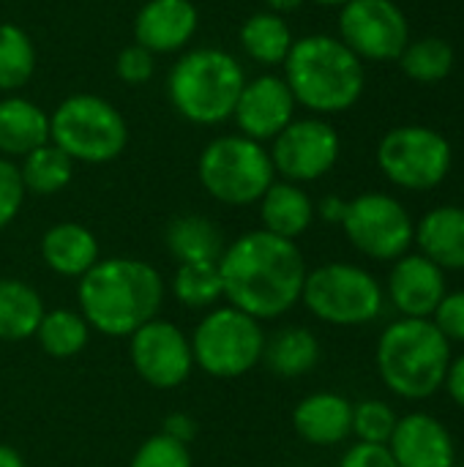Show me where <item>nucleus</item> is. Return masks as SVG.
<instances>
[{
    "mask_svg": "<svg viewBox=\"0 0 464 467\" xmlns=\"http://www.w3.org/2000/svg\"><path fill=\"white\" fill-rule=\"evenodd\" d=\"M219 274L230 306L254 320H273L301 301L309 271L295 241L254 230L224 249Z\"/></svg>",
    "mask_w": 464,
    "mask_h": 467,
    "instance_id": "nucleus-1",
    "label": "nucleus"
},
{
    "mask_svg": "<svg viewBox=\"0 0 464 467\" xmlns=\"http://www.w3.org/2000/svg\"><path fill=\"white\" fill-rule=\"evenodd\" d=\"M79 309L88 326L107 337H131L156 320L164 301L159 271L142 260L112 257L79 276Z\"/></svg>",
    "mask_w": 464,
    "mask_h": 467,
    "instance_id": "nucleus-2",
    "label": "nucleus"
},
{
    "mask_svg": "<svg viewBox=\"0 0 464 467\" xmlns=\"http://www.w3.org/2000/svg\"><path fill=\"white\" fill-rule=\"evenodd\" d=\"M284 82L290 85L295 104L317 112L336 115L364 93L366 74L361 57L334 36H304L293 44L284 60Z\"/></svg>",
    "mask_w": 464,
    "mask_h": 467,
    "instance_id": "nucleus-3",
    "label": "nucleus"
},
{
    "mask_svg": "<svg viewBox=\"0 0 464 467\" xmlns=\"http://www.w3.org/2000/svg\"><path fill=\"white\" fill-rule=\"evenodd\" d=\"M375 364L391 394L421 402L443 389L451 367V342L432 320L399 317L380 334Z\"/></svg>",
    "mask_w": 464,
    "mask_h": 467,
    "instance_id": "nucleus-4",
    "label": "nucleus"
},
{
    "mask_svg": "<svg viewBox=\"0 0 464 467\" xmlns=\"http://www.w3.org/2000/svg\"><path fill=\"white\" fill-rule=\"evenodd\" d=\"M243 85V68L230 52L200 47L172 66L167 93L180 118L200 126H216L232 118Z\"/></svg>",
    "mask_w": 464,
    "mask_h": 467,
    "instance_id": "nucleus-5",
    "label": "nucleus"
},
{
    "mask_svg": "<svg viewBox=\"0 0 464 467\" xmlns=\"http://www.w3.org/2000/svg\"><path fill=\"white\" fill-rule=\"evenodd\" d=\"M49 140L71 161L104 164L123 153L129 129L107 99L77 93L60 101L49 115Z\"/></svg>",
    "mask_w": 464,
    "mask_h": 467,
    "instance_id": "nucleus-6",
    "label": "nucleus"
},
{
    "mask_svg": "<svg viewBox=\"0 0 464 467\" xmlns=\"http://www.w3.org/2000/svg\"><path fill=\"white\" fill-rule=\"evenodd\" d=\"M200 183L205 192L224 205H252L273 183V161L263 142L243 134L216 137L200 153Z\"/></svg>",
    "mask_w": 464,
    "mask_h": 467,
    "instance_id": "nucleus-7",
    "label": "nucleus"
},
{
    "mask_svg": "<svg viewBox=\"0 0 464 467\" xmlns=\"http://www.w3.org/2000/svg\"><path fill=\"white\" fill-rule=\"evenodd\" d=\"M380 282L353 263H325L306 274L301 301L331 326H366L383 312Z\"/></svg>",
    "mask_w": 464,
    "mask_h": 467,
    "instance_id": "nucleus-8",
    "label": "nucleus"
},
{
    "mask_svg": "<svg viewBox=\"0 0 464 467\" xmlns=\"http://www.w3.org/2000/svg\"><path fill=\"white\" fill-rule=\"evenodd\" d=\"M189 342L194 364L222 380L241 378L254 369L263 361L265 350L260 320L235 306H222L205 315Z\"/></svg>",
    "mask_w": 464,
    "mask_h": 467,
    "instance_id": "nucleus-9",
    "label": "nucleus"
},
{
    "mask_svg": "<svg viewBox=\"0 0 464 467\" xmlns=\"http://www.w3.org/2000/svg\"><path fill=\"white\" fill-rule=\"evenodd\" d=\"M377 167L407 192H429L451 172V142L429 126H397L377 145Z\"/></svg>",
    "mask_w": 464,
    "mask_h": 467,
    "instance_id": "nucleus-10",
    "label": "nucleus"
},
{
    "mask_svg": "<svg viewBox=\"0 0 464 467\" xmlns=\"http://www.w3.org/2000/svg\"><path fill=\"white\" fill-rule=\"evenodd\" d=\"M342 230L361 254L383 263L407 254L416 238V224L407 208L383 192H366L356 200H347Z\"/></svg>",
    "mask_w": 464,
    "mask_h": 467,
    "instance_id": "nucleus-11",
    "label": "nucleus"
},
{
    "mask_svg": "<svg viewBox=\"0 0 464 467\" xmlns=\"http://www.w3.org/2000/svg\"><path fill=\"white\" fill-rule=\"evenodd\" d=\"M342 44L366 60H399L410 44V25L394 0H350L339 16Z\"/></svg>",
    "mask_w": 464,
    "mask_h": 467,
    "instance_id": "nucleus-12",
    "label": "nucleus"
},
{
    "mask_svg": "<svg viewBox=\"0 0 464 467\" xmlns=\"http://www.w3.org/2000/svg\"><path fill=\"white\" fill-rule=\"evenodd\" d=\"M268 153L273 170L282 172L290 183H306L334 170L342 153V140L336 129L323 118H304L282 129L273 137V148Z\"/></svg>",
    "mask_w": 464,
    "mask_h": 467,
    "instance_id": "nucleus-13",
    "label": "nucleus"
},
{
    "mask_svg": "<svg viewBox=\"0 0 464 467\" xmlns=\"http://www.w3.org/2000/svg\"><path fill=\"white\" fill-rule=\"evenodd\" d=\"M131 364L145 383L175 389L191 375V342L175 323L150 320L131 334Z\"/></svg>",
    "mask_w": 464,
    "mask_h": 467,
    "instance_id": "nucleus-14",
    "label": "nucleus"
},
{
    "mask_svg": "<svg viewBox=\"0 0 464 467\" xmlns=\"http://www.w3.org/2000/svg\"><path fill=\"white\" fill-rule=\"evenodd\" d=\"M295 96L284 77L263 74L243 85L235 104V123L243 137L254 142L273 140L282 129H287L295 118Z\"/></svg>",
    "mask_w": 464,
    "mask_h": 467,
    "instance_id": "nucleus-15",
    "label": "nucleus"
},
{
    "mask_svg": "<svg viewBox=\"0 0 464 467\" xmlns=\"http://www.w3.org/2000/svg\"><path fill=\"white\" fill-rule=\"evenodd\" d=\"M446 293H449L446 271L438 268L432 260H427L421 252L416 254L407 252L399 260H394L388 276V298L402 317L432 320Z\"/></svg>",
    "mask_w": 464,
    "mask_h": 467,
    "instance_id": "nucleus-16",
    "label": "nucleus"
},
{
    "mask_svg": "<svg viewBox=\"0 0 464 467\" xmlns=\"http://www.w3.org/2000/svg\"><path fill=\"white\" fill-rule=\"evenodd\" d=\"M397 467H457V446L449 427L429 413H407L388 441Z\"/></svg>",
    "mask_w": 464,
    "mask_h": 467,
    "instance_id": "nucleus-17",
    "label": "nucleus"
},
{
    "mask_svg": "<svg viewBox=\"0 0 464 467\" xmlns=\"http://www.w3.org/2000/svg\"><path fill=\"white\" fill-rule=\"evenodd\" d=\"M200 25L197 5L191 0H148L134 19V38L153 55L183 49Z\"/></svg>",
    "mask_w": 464,
    "mask_h": 467,
    "instance_id": "nucleus-18",
    "label": "nucleus"
},
{
    "mask_svg": "<svg viewBox=\"0 0 464 467\" xmlns=\"http://www.w3.org/2000/svg\"><path fill=\"white\" fill-rule=\"evenodd\" d=\"M295 432L312 446H336L353 435V405L334 391H317L293 410Z\"/></svg>",
    "mask_w": 464,
    "mask_h": 467,
    "instance_id": "nucleus-19",
    "label": "nucleus"
},
{
    "mask_svg": "<svg viewBox=\"0 0 464 467\" xmlns=\"http://www.w3.org/2000/svg\"><path fill=\"white\" fill-rule=\"evenodd\" d=\"M418 252L443 271H464V208L438 205L416 224Z\"/></svg>",
    "mask_w": 464,
    "mask_h": 467,
    "instance_id": "nucleus-20",
    "label": "nucleus"
},
{
    "mask_svg": "<svg viewBox=\"0 0 464 467\" xmlns=\"http://www.w3.org/2000/svg\"><path fill=\"white\" fill-rule=\"evenodd\" d=\"M41 257L60 276H85L98 263V241L88 227L63 222L44 233Z\"/></svg>",
    "mask_w": 464,
    "mask_h": 467,
    "instance_id": "nucleus-21",
    "label": "nucleus"
},
{
    "mask_svg": "<svg viewBox=\"0 0 464 467\" xmlns=\"http://www.w3.org/2000/svg\"><path fill=\"white\" fill-rule=\"evenodd\" d=\"M49 142V115L30 99H0V153L27 156Z\"/></svg>",
    "mask_w": 464,
    "mask_h": 467,
    "instance_id": "nucleus-22",
    "label": "nucleus"
},
{
    "mask_svg": "<svg viewBox=\"0 0 464 467\" xmlns=\"http://www.w3.org/2000/svg\"><path fill=\"white\" fill-rule=\"evenodd\" d=\"M260 216H263V230L295 241L304 235L312 222H314V202L312 197L298 186V183H271V189L260 200Z\"/></svg>",
    "mask_w": 464,
    "mask_h": 467,
    "instance_id": "nucleus-23",
    "label": "nucleus"
},
{
    "mask_svg": "<svg viewBox=\"0 0 464 467\" xmlns=\"http://www.w3.org/2000/svg\"><path fill=\"white\" fill-rule=\"evenodd\" d=\"M164 241H167L170 254L180 265H186V263H219L224 249H227L222 230L211 219L197 216V213H186V216L172 219Z\"/></svg>",
    "mask_w": 464,
    "mask_h": 467,
    "instance_id": "nucleus-24",
    "label": "nucleus"
},
{
    "mask_svg": "<svg viewBox=\"0 0 464 467\" xmlns=\"http://www.w3.org/2000/svg\"><path fill=\"white\" fill-rule=\"evenodd\" d=\"M263 361L279 378H301L312 372L320 361V342L309 328L290 326L265 339Z\"/></svg>",
    "mask_w": 464,
    "mask_h": 467,
    "instance_id": "nucleus-25",
    "label": "nucleus"
},
{
    "mask_svg": "<svg viewBox=\"0 0 464 467\" xmlns=\"http://www.w3.org/2000/svg\"><path fill=\"white\" fill-rule=\"evenodd\" d=\"M293 44L295 38H293L287 19L273 11H257L241 27V47L260 66L284 63Z\"/></svg>",
    "mask_w": 464,
    "mask_h": 467,
    "instance_id": "nucleus-26",
    "label": "nucleus"
},
{
    "mask_svg": "<svg viewBox=\"0 0 464 467\" xmlns=\"http://www.w3.org/2000/svg\"><path fill=\"white\" fill-rule=\"evenodd\" d=\"M41 317H44V301L30 285L19 279H0V339L3 342H22L27 337H36Z\"/></svg>",
    "mask_w": 464,
    "mask_h": 467,
    "instance_id": "nucleus-27",
    "label": "nucleus"
},
{
    "mask_svg": "<svg viewBox=\"0 0 464 467\" xmlns=\"http://www.w3.org/2000/svg\"><path fill=\"white\" fill-rule=\"evenodd\" d=\"M19 175H22L25 192L57 194L60 189L68 186V181L74 175V161L57 145L46 142V145L30 150L27 156H22Z\"/></svg>",
    "mask_w": 464,
    "mask_h": 467,
    "instance_id": "nucleus-28",
    "label": "nucleus"
},
{
    "mask_svg": "<svg viewBox=\"0 0 464 467\" xmlns=\"http://www.w3.org/2000/svg\"><path fill=\"white\" fill-rule=\"evenodd\" d=\"M90 328L88 320L71 309H52L44 312L36 339L41 345L44 353H49L52 358H71L77 356L85 345H88Z\"/></svg>",
    "mask_w": 464,
    "mask_h": 467,
    "instance_id": "nucleus-29",
    "label": "nucleus"
},
{
    "mask_svg": "<svg viewBox=\"0 0 464 467\" xmlns=\"http://www.w3.org/2000/svg\"><path fill=\"white\" fill-rule=\"evenodd\" d=\"M454 60H457V55H454L451 44L440 36H427V38L410 41L405 47V52L399 55L402 71L410 79L424 82V85L446 79L454 71Z\"/></svg>",
    "mask_w": 464,
    "mask_h": 467,
    "instance_id": "nucleus-30",
    "label": "nucleus"
},
{
    "mask_svg": "<svg viewBox=\"0 0 464 467\" xmlns=\"http://www.w3.org/2000/svg\"><path fill=\"white\" fill-rule=\"evenodd\" d=\"M36 71L30 36L11 22H0V90H19Z\"/></svg>",
    "mask_w": 464,
    "mask_h": 467,
    "instance_id": "nucleus-31",
    "label": "nucleus"
},
{
    "mask_svg": "<svg viewBox=\"0 0 464 467\" xmlns=\"http://www.w3.org/2000/svg\"><path fill=\"white\" fill-rule=\"evenodd\" d=\"M172 293L189 309H202V306L216 304L224 296L219 263H186V265H180L175 279H172Z\"/></svg>",
    "mask_w": 464,
    "mask_h": 467,
    "instance_id": "nucleus-32",
    "label": "nucleus"
},
{
    "mask_svg": "<svg viewBox=\"0 0 464 467\" xmlns=\"http://www.w3.org/2000/svg\"><path fill=\"white\" fill-rule=\"evenodd\" d=\"M397 421L399 416L394 413V408L380 400H364L353 405V435L358 438V443L388 446L397 430Z\"/></svg>",
    "mask_w": 464,
    "mask_h": 467,
    "instance_id": "nucleus-33",
    "label": "nucleus"
},
{
    "mask_svg": "<svg viewBox=\"0 0 464 467\" xmlns=\"http://www.w3.org/2000/svg\"><path fill=\"white\" fill-rule=\"evenodd\" d=\"M129 467H191V454H189V446L161 432V435L148 438L137 449Z\"/></svg>",
    "mask_w": 464,
    "mask_h": 467,
    "instance_id": "nucleus-34",
    "label": "nucleus"
},
{
    "mask_svg": "<svg viewBox=\"0 0 464 467\" xmlns=\"http://www.w3.org/2000/svg\"><path fill=\"white\" fill-rule=\"evenodd\" d=\"M432 323L451 345H464V290H451L443 296L432 315Z\"/></svg>",
    "mask_w": 464,
    "mask_h": 467,
    "instance_id": "nucleus-35",
    "label": "nucleus"
},
{
    "mask_svg": "<svg viewBox=\"0 0 464 467\" xmlns=\"http://www.w3.org/2000/svg\"><path fill=\"white\" fill-rule=\"evenodd\" d=\"M25 200V183L19 167L8 159H0V230L14 222Z\"/></svg>",
    "mask_w": 464,
    "mask_h": 467,
    "instance_id": "nucleus-36",
    "label": "nucleus"
},
{
    "mask_svg": "<svg viewBox=\"0 0 464 467\" xmlns=\"http://www.w3.org/2000/svg\"><path fill=\"white\" fill-rule=\"evenodd\" d=\"M153 68H156L153 52L139 47L137 41L129 44L126 49H120V55L115 60V71L126 85H145L153 77Z\"/></svg>",
    "mask_w": 464,
    "mask_h": 467,
    "instance_id": "nucleus-37",
    "label": "nucleus"
},
{
    "mask_svg": "<svg viewBox=\"0 0 464 467\" xmlns=\"http://www.w3.org/2000/svg\"><path fill=\"white\" fill-rule=\"evenodd\" d=\"M339 467H397L388 446H377V443H356L350 446L342 460Z\"/></svg>",
    "mask_w": 464,
    "mask_h": 467,
    "instance_id": "nucleus-38",
    "label": "nucleus"
},
{
    "mask_svg": "<svg viewBox=\"0 0 464 467\" xmlns=\"http://www.w3.org/2000/svg\"><path fill=\"white\" fill-rule=\"evenodd\" d=\"M164 435H170L172 441L189 446V443L197 438V424H194V419L186 416V413H172V416H167V421H164Z\"/></svg>",
    "mask_w": 464,
    "mask_h": 467,
    "instance_id": "nucleus-39",
    "label": "nucleus"
},
{
    "mask_svg": "<svg viewBox=\"0 0 464 467\" xmlns=\"http://www.w3.org/2000/svg\"><path fill=\"white\" fill-rule=\"evenodd\" d=\"M443 389L449 391L451 402L464 410V353L457 356V358H451V367H449V375H446Z\"/></svg>",
    "mask_w": 464,
    "mask_h": 467,
    "instance_id": "nucleus-40",
    "label": "nucleus"
},
{
    "mask_svg": "<svg viewBox=\"0 0 464 467\" xmlns=\"http://www.w3.org/2000/svg\"><path fill=\"white\" fill-rule=\"evenodd\" d=\"M345 211H347V200H342V197H325L320 202V216L331 224H342Z\"/></svg>",
    "mask_w": 464,
    "mask_h": 467,
    "instance_id": "nucleus-41",
    "label": "nucleus"
},
{
    "mask_svg": "<svg viewBox=\"0 0 464 467\" xmlns=\"http://www.w3.org/2000/svg\"><path fill=\"white\" fill-rule=\"evenodd\" d=\"M0 467H25V460L11 446H3L0 443Z\"/></svg>",
    "mask_w": 464,
    "mask_h": 467,
    "instance_id": "nucleus-42",
    "label": "nucleus"
},
{
    "mask_svg": "<svg viewBox=\"0 0 464 467\" xmlns=\"http://www.w3.org/2000/svg\"><path fill=\"white\" fill-rule=\"evenodd\" d=\"M268 3V11H273V14H290V11H295V8H301V3L304 0H265Z\"/></svg>",
    "mask_w": 464,
    "mask_h": 467,
    "instance_id": "nucleus-43",
    "label": "nucleus"
},
{
    "mask_svg": "<svg viewBox=\"0 0 464 467\" xmlns=\"http://www.w3.org/2000/svg\"><path fill=\"white\" fill-rule=\"evenodd\" d=\"M314 3H320V5H347L350 0H314Z\"/></svg>",
    "mask_w": 464,
    "mask_h": 467,
    "instance_id": "nucleus-44",
    "label": "nucleus"
}]
</instances>
